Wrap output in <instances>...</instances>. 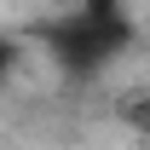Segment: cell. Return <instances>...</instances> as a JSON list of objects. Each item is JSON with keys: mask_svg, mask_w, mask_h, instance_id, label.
<instances>
[{"mask_svg": "<svg viewBox=\"0 0 150 150\" xmlns=\"http://www.w3.org/2000/svg\"><path fill=\"white\" fill-rule=\"evenodd\" d=\"M46 6H52V12H75L81 0H46Z\"/></svg>", "mask_w": 150, "mask_h": 150, "instance_id": "277c9868", "label": "cell"}, {"mask_svg": "<svg viewBox=\"0 0 150 150\" xmlns=\"http://www.w3.org/2000/svg\"><path fill=\"white\" fill-rule=\"evenodd\" d=\"M133 46V18L121 0H81L75 12H58L46 23V52L58 58V69L75 81H93L104 64Z\"/></svg>", "mask_w": 150, "mask_h": 150, "instance_id": "6da1fadb", "label": "cell"}, {"mask_svg": "<svg viewBox=\"0 0 150 150\" xmlns=\"http://www.w3.org/2000/svg\"><path fill=\"white\" fill-rule=\"evenodd\" d=\"M115 115H121V127L150 139V87H127V93L115 98Z\"/></svg>", "mask_w": 150, "mask_h": 150, "instance_id": "7a4b0ae2", "label": "cell"}, {"mask_svg": "<svg viewBox=\"0 0 150 150\" xmlns=\"http://www.w3.org/2000/svg\"><path fill=\"white\" fill-rule=\"evenodd\" d=\"M18 64H23V46L12 35H0V93L12 87V75H18Z\"/></svg>", "mask_w": 150, "mask_h": 150, "instance_id": "3957f363", "label": "cell"}]
</instances>
